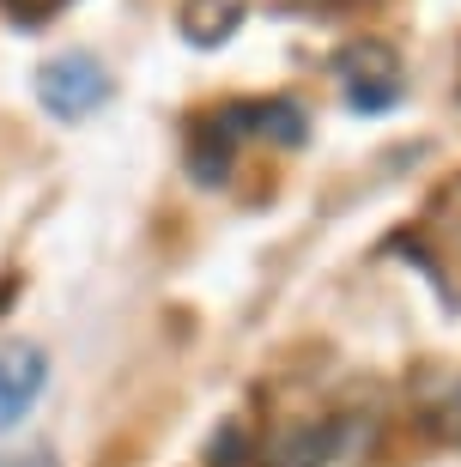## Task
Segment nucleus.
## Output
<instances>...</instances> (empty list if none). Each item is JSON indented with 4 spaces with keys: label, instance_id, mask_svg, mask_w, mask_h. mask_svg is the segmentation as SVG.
I'll return each mask as SVG.
<instances>
[{
    "label": "nucleus",
    "instance_id": "nucleus-1",
    "mask_svg": "<svg viewBox=\"0 0 461 467\" xmlns=\"http://www.w3.org/2000/svg\"><path fill=\"white\" fill-rule=\"evenodd\" d=\"M37 98H43L49 116L79 121V116H91V109L110 98V73H103L91 55H55L49 67L37 73Z\"/></svg>",
    "mask_w": 461,
    "mask_h": 467
},
{
    "label": "nucleus",
    "instance_id": "nucleus-2",
    "mask_svg": "<svg viewBox=\"0 0 461 467\" xmlns=\"http://www.w3.org/2000/svg\"><path fill=\"white\" fill-rule=\"evenodd\" d=\"M341 86L364 116H382V109L401 98V61H394L382 43H364V49H352L341 61Z\"/></svg>",
    "mask_w": 461,
    "mask_h": 467
},
{
    "label": "nucleus",
    "instance_id": "nucleus-3",
    "mask_svg": "<svg viewBox=\"0 0 461 467\" xmlns=\"http://www.w3.org/2000/svg\"><path fill=\"white\" fill-rule=\"evenodd\" d=\"M43 382H49V364H43L37 347H0V431H13L18 419L31 413Z\"/></svg>",
    "mask_w": 461,
    "mask_h": 467
},
{
    "label": "nucleus",
    "instance_id": "nucleus-4",
    "mask_svg": "<svg viewBox=\"0 0 461 467\" xmlns=\"http://www.w3.org/2000/svg\"><path fill=\"white\" fill-rule=\"evenodd\" d=\"M231 31H237V0H188L183 6V36L188 43L213 49V43H225Z\"/></svg>",
    "mask_w": 461,
    "mask_h": 467
},
{
    "label": "nucleus",
    "instance_id": "nucleus-5",
    "mask_svg": "<svg viewBox=\"0 0 461 467\" xmlns=\"http://www.w3.org/2000/svg\"><path fill=\"white\" fill-rule=\"evenodd\" d=\"M267 462H274V467H322V431H309V425H304V431H291Z\"/></svg>",
    "mask_w": 461,
    "mask_h": 467
},
{
    "label": "nucleus",
    "instance_id": "nucleus-6",
    "mask_svg": "<svg viewBox=\"0 0 461 467\" xmlns=\"http://www.w3.org/2000/svg\"><path fill=\"white\" fill-rule=\"evenodd\" d=\"M6 6H13V13H25V18H43V13H55L61 0H6Z\"/></svg>",
    "mask_w": 461,
    "mask_h": 467
},
{
    "label": "nucleus",
    "instance_id": "nucleus-7",
    "mask_svg": "<svg viewBox=\"0 0 461 467\" xmlns=\"http://www.w3.org/2000/svg\"><path fill=\"white\" fill-rule=\"evenodd\" d=\"M444 225H449V249H456V261H461V219H456V213H444Z\"/></svg>",
    "mask_w": 461,
    "mask_h": 467
}]
</instances>
